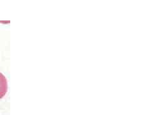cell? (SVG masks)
Returning <instances> with one entry per match:
<instances>
[{"label":"cell","instance_id":"6da1fadb","mask_svg":"<svg viewBox=\"0 0 153 115\" xmlns=\"http://www.w3.org/2000/svg\"><path fill=\"white\" fill-rule=\"evenodd\" d=\"M8 90V83L7 79L2 73L0 72V99L6 95Z\"/></svg>","mask_w":153,"mask_h":115}]
</instances>
